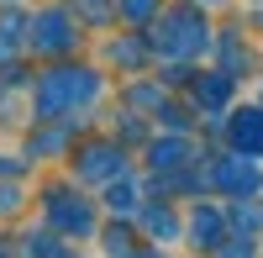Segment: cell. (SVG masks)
Returning a JSON list of instances; mask_svg holds the SVG:
<instances>
[{
  "label": "cell",
  "mask_w": 263,
  "mask_h": 258,
  "mask_svg": "<svg viewBox=\"0 0 263 258\" xmlns=\"http://www.w3.org/2000/svg\"><path fill=\"white\" fill-rule=\"evenodd\" d=\"M95 90H100V79H95L90 69H53L48 79L37 84V116L53 121V116H63V111H74V105H90Z\"/></svg>",
  "instance_id": "6da1fadb"
},
{
  "label": "cell",
  "mask_w": 263,
  "mask_h": 258,
  "mask_svg": "<svg viewBox=\"0 0 263 258\" xmlns=\"http://www.w3.org/2000/svg\"><path fill=\"white\" fill-rule=\"evenodd\" d=\"M37 32H42V37H37V48H48V53L74 48V27H69L58 11H53V16H42V21H37Z\"/></svg>",
  "instance_id": "7a4b0ae2"
},
{
  "label": "cell",
  "mask_w": 263,
  "mask_h": 258,
  "mask_svg": "<svg viewBox=\"0 0 263 258\" xmlns=\"http://www.w3.org/2000/svg\"><path fill=\"white\" fill-rule=\"evenodd\" d=\"M232 137H237L242 153H263V111H242L237 126H232Z\"/></svg>",
  "instance_id": "3957f363"
},
{
  "label": "cell",
  "mask_w": 263,
  "mask_h": 258,
  "mask_svg": "<svg viewBox=\"0 0 263 258\" xmlns=\"http://www.w3.org/2000/svg\"><path fill=\"white\" fill-rule=\"evenodd\" d=\"M216 185H227V190H237V195H248V190H258V174L248 163H221L216 169Z\"/></svg>",
  "instance_id": "277c9868"
},
{
  "label": "cell",
  "mask_w": 263,
  "mask_h": 258,
  "mask_svg": "<svg viewBox=\"0 0 263 258\" xmlns=\"http://www.w3.org/2000/svg\"><path fill=\"white\" fill-rule=\"evenodd\" d=\"M216 237H221V216H216V211H195V243L200 248H216Z\"/></svg>",
  "instance_id": "5b68a950"
},
{
  "label": "cell",
  "mask_w": 263,
  "mask_h": 258,
  "mask_svg": "<svg viewBox=\"0 0 263 258\" xmlns=\"http://www.w3.org/2000/svg\"><path fill=\"white\" fill-rule=\"evenodd\" d=\"M184 163V142H158L153 148V169H179Z\"/></svg>",
  "instance_id": "8992f818"
},
{
  "label": "cell",
  "mask_w": 263,
  "mask_h": 258,
  "mask_svg": "<svg viewBox=\"0 0 263 258\" xmlns=\"http://www.w3.org/2000/svg\"><path fill=\"white\" fill-rule=\"evenodd\" d=\"M200 100H227V79H200Z\"/></svg>",
  "instance_id": "52a82bcc"
},
{
  "label": "cell",
  "mask_w": 263,
  "mask_h": 258,
  "mask_svg": "<svg viewBox=\"0 0 263 258\" xmlns=\"http://www.w3.org/2000/svg\"><path fill=\"white\" fill-rule=\"evenodd\" d=\"M111 206H116V211H137V190L116 185V190H111Z\"/></svg>",
  "instance_id": "ba28073f"
},
{
  "label": "cell",
  "mask_w": 263,
  "mask_h": 258,
  "mask_svg": "<svg viewBox=\"0 0 263 258\" xmlns=\"http://www.w3.org/2000/svg\"><path fill=\"white\" fill-rule=\"evenodd\" d=\"M147 227H153V232H163V237H168V232H174V216H168V211H158V206H153V211H147Z\"/></svg>",
  "instance_id": "9c48e42d"
},
{
  "label": "cell",
  "mask_w": 263,
  "mask_h": 258,
  "mask_svg": "<svg viewBox=\"0 0 263 258\" xmlns=\"http://www.w3.org/2000/svg\"><path fill=\"white\" fill-rule=\"evenodd\" d=\"M121 11H126V16H137V21H142V16L153 11V0H121Z\"/></svg>",
  "instance_id": "30bf717a"
},
{
  "label": "cell",
  "mask_w": 263,
  "mask_h": 258,
  "mask_svg": "<svg viewBox=\"0 0 263 258\" xmlns=\"http://www.w3.org/2000/svg\"><path fill=\"white\" fill-rule=\"evenodd\" d=\"M79 6H84V11H90L95 21H105V16H111V11H105V0H79Z\"/></svg>",
  "instance_id": "8fae6325"
}]
</instances>
